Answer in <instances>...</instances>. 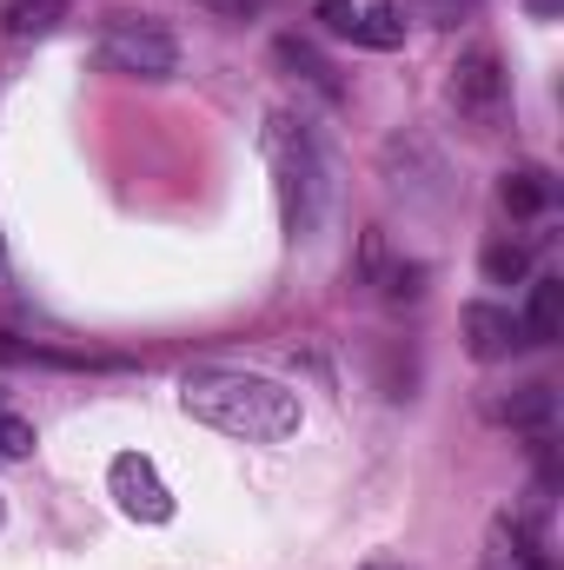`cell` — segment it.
I'll return each instance as SVG.
<instances>
[{"label":"cell","mask_w":564,"mask_h":570,"mask_svg":"<svg viewBox=\"0 0 564 570\" xmlns=\"http://www.w3.org/2000/svg\"><path fill=\"white\" fill-rule=\"evenodd\" d=\"M179 405H186V419L226 431V438H246V444H285L305 425V405H299L292 385L266 379V372H226V365L186 372Z\"/></svg>","instance_id":"cell-1"},{"label":"cell","mask_w":564,"mask_h":570,"mask_svg":"<svg viewBox=\"0 0 564 570\" xmlns=\"http://www.w3.org/2000/svg\"><path fill=\"white\" fill-rule=\"evenodd\" d=\"M260 153L273 166V186H280V219H285V239H312L319 219H325V199H332V166H325V146L305 120L292 114H266L260 127Z\"/></svg>","instance_id":"cell-2"},{"label":"cell","mask_w":564,"mask_h":570,"mask_svg":"<svg viewBox=\"0 0 564 570\" xmlns=\"http://www.w3.org/2000/svg\"><path fill=\"white\" fill-rule=\"evenodd\" d=\"M94 67L120 80H173L179 73V40L153 13H107L94 33Z\"/></svg>","instance_id":"cell-3"},{"label":"cell","mask_w":564,"mask_h":570,"mask_svg":"<svg viewBox=\"0 0 564 570\" xmlns=\"http://www.w3.org/2000/svg\"><path fill=\"white\" fill-rule=\"evenodd\" d=\"M445 100H451V114H458L465 127L492 134V127L505 120V67H498V53H492V47H465V53L451 60Z\"/></svg>","instance_id":"cell-4"},{"label":"cell","mask_w":564,"mask_h":570,"mask_svg":"<svg viewBox=\"0 0 564 570\" xmlns=\"http://www.w3.org/2000/svg\"><path fill=\"white\" fill-rule=\"evenodd\" d=\"M107 491H114V504H120L134 524H173V491H166V478L153 471V458H140V451H120V458L107 464Z\"/></svg>","instance_id":"cell-5"},{"label":"cell","mask_w":564,"mask_h":570,"mask_svg":"<svg viewBox=\"0 0 564 570\" xmlns=\"http://www.w3.org/2000/svg\"><path fill=\"white\" fill-rule=\"evenodd\" d=\"M458 325H465V352H471L478 365H505V358L525 345V332H518L512 305H492V298H471Z\"/></svg>","instance_id":"cell-6"},{"label":"cell","mask_w":564,"mask_h":570,"mask_svg":"<svg viewBox=\"0 0 564 570\" xmlns=\"http://www.w3.org/2000/svg\"><path fill=\"white\" fill-rule=\"evenodd\" d=\"M492 570H558V564H552L545 531L505 511V518H492Z\"/></svg>","instance_id":"cell-7"},{"label":"cell","mask_w":564,"mask_h":570,"mask_svg":"<svg viewBox=\"0 0 564 570\" xmlns=\"http://www.w3.org/2000/svg\"><path fill=\"white\" fill-rule=\"evenodd\" d=\"M552 419H558V392L545 385V379H532V385H518L512 399H498L492 405V425H512V431H552Z\"/></svg>","instance_id":"cell-8"},{"label":"cell","mask_w":564,"mask_h":570,"mask_svg":"<svg viewBox=\"0 0 564 570\" xmlns=\"http://www.w3.org/2000/svg\"><path fill=\"white\" fill-rule=\"evenodd\" d=\"M273 60H280V67H292L305 87H319L325 100H346V80L332 73V60H325L312 40H299V33H280V40H273Z\"/></svg>","instance_id":"cell-9"},{"label":"cell","mask_w":564,"mask_h":570,"mask_svg":"<svg viewBox=\"0 0 564 570\" xmlns=\"http://www.w3.org/2000/svg\"><path fill=\"white\" fill-rule=\"evenodd\" d=\"M518 332H525V345H558V332H564V279L558 273L532 279V305H525Z\"/></svg>","instance_id":"cell-10"},{"label":"cell","mask_w":564,"mask_h":570,"mask_svg":"<svg viewBox=\"0 0 564 570\" xmlns=\"http://www.w3.org/2000/svg\"><path fill=\"white\" fill-rule=\"evenodd\" d=\"M67 20V0H0V33L7 40H47Z\"/></svg>","instance_id":"cell-11"},{"label":"cell","mask_w":564,"mask_h":570,"mask_svg":"<svg viewBox=\"0 0 564 570\" xmlns=\"http://www.w3.org/2000/svg\"><path fill=\"white\" fill-rule=\"evenodd\" d=\"M498 199H505L512 219H538V213L552 206V173H545V166H518V173H505Z\"/></svg>","instance_id":"cell-12"},{"label":"cell","mask_w":564,"mask_h":570,"mask_svg":"<svg viewBox=\"0 0 564 570\" xmlns=\"http://www.w3.org/2000/svg\"><path fill=\"white\" fill-rule=\"evenodd\" d=\"M352 47H379V53H392V47H406V13H399V7H359V27H352Z\"/></svg>","instance_id":"cell-13"},{"label":"cell","mask_w":564,"mask_h":570,"mask_svg":"<svg viewBox=\"0 0 564 570\" xmlns=\"http://www.w3.org/2000/svg\"><path fill=\"white\" fill-rule=\"evenodd\" d=\"M532 273V253L525 246H485V279L492 285H512Z\"/></svg>","instance_id":"cell-14"},{"label":"cell","mask_w":564,"mask_h":570,"mask_svg":"<svg viewBox=\"0 0 564 570\" xmlns=\"http://www.w3.org/2000/svg\"><path fill=\"white\" fill-rule=\"evenodd\" d=\"M33 444H40L33 425H27L20 412H7V405H0V458H33Z\"/></svg>","instance_id":"cell-15"},{"label":"cell","mask_w":564,"mask_h":570,"mask_svg":"<svg viewBox=\"0 0 564 570\" xmlns=\"http://www.w3.org/2000/svg\"><path fill=\"white\" fill-rule=\"evenodd\" d=\"M312 13H319L325 33H339V40H352V27H359V7H352V0H312Z\"/></svg>","instance_id":"cell-16"},{"label":"cell","mask_w":564,"mask_h":570,"mask_svg":"<svg viewBox=\"0 0 564 570\" xmlns=\"http://www.w3.org/2000/svg\"><path fill=\"white\" fill-rule=\"evenodd\" d=\"M525 7H532V20H558L564 13V0H525Z\"/></svg>","instance_id":"cell-17"},{"label":"cell","mask_w":564,"mask_h":570,"mask_svg":"<svg viewBox=\"0 0 564 570\" xmlns=\"http://www.w3.org/2000/svg\"><path fill=\"white\" fill-rule=\"evenodd\" d=\"M366 570H406V564H399V558H372Z\"/></svg>","instance_id":"cell-18"},{"label":"cell","mask_w":564,"mask_h":570,"mask_svg":"<svg viewBox=\"0 0 564 570\" xmlns=\"http://www.w3.org/2000/svg\"><path fill=\"white\" fill-rule=\"evenodd\" d=\"M213 7H226V13H240V7H260V0H213Z\"/></svg>","instance_id":"cell-19"},{"label":"cell","mask_w":564,"mask_h":570,"mask_svg":"<svg viewBox=\"0 0 564 570\" xmlns=\"http://www.w3.org/2000/svg\"><path fill=\"white\" fill-rule=\"evenodd\" d=\"M0 273H7V239H0Z\"/></svg>","instance_id":"cell-20"},{"label":"cell","mask_w":564,"mask_h":570,"mask_svg":"<svg viewBox=\"0 0 564 570\" xmlns=\"http://www.w3.org/2000/svg\"><path fill=\"white\" fill-rule=\"evenodd\" d=\"M0 518H7V504H0Z\"/></svg>","instance_id":"cell-21"}]
</instances>
